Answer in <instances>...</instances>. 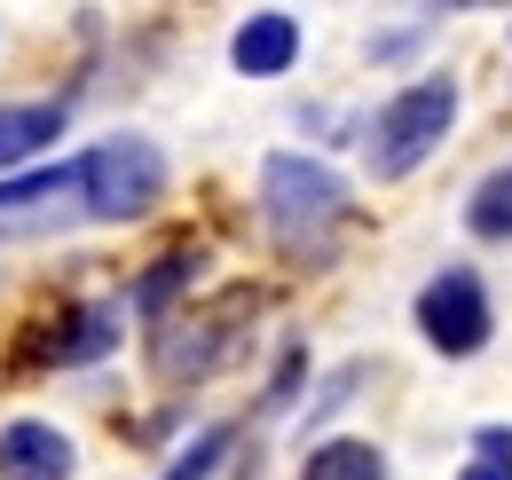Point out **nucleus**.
I'll use <instances>...</instances> for the list:
<instances>
[{
    "label": "nucleus",
    "mask_w": 512,
    "mask_h": 480,
    "mask_svg": "<svg viewBox=\"0 0 512 480\" xmlns=\"http://www.w3.org/2000/svg\"><path fill=\"white\" fill-rule=\"evenodd\" d=\"M260 221H268V237L284 244V260L323 268L339 229L355 221V205H347V181L331 174L323 158H308V150H268L260 158Z\"/></svg>",
    "instance_id": "f257e3e1"
},
{
    "label": "nucleus",
    "mask_w": 512,
    "mask_h": 480,
    "mask_svg": "<svg viewBox=\"0 0 512 480\" xmlns=\"http://www.w3.org/2000/svg\"><path fill=\"white\" fill-rule=\"evenodd\" d=\"M253 323H260V292L253 284H221L213 300L174 307V315L150 331V370H158L166 386H205L213 370L245 362Z\"/></svg>",
    "instance_id": "f03ea898"
},
{
    "label": "nucleus",
    "mask_w": 512,
    "mask_h": 480,
    "mask_svg": "<svg viewBox=\"0 0 512 480\" xmlns=\"http://www.w3.org/2000/svg\"><path fill=\"white\" fill-rule=\"evenodd\" d=\"M457 103H465V87H457L449 71H426V79L394 87V95L379 103V119H371V134H363V166H371V181H410V174H418V166L449 142Z\"/></svg>",
    "instance_id": "7ed1b4c3"
},
{
    "label": "nucleus",
    "mask_w": 512,
    "mask_h": 480,
    "mask_svg": "<svg viewBox=\"0 0 512 480\" xmlns=\"http://www.w3.org/2000/svg\"><path fill=\"white\" fill-rule=\"evenodd\" d=\"M79 213L87 221H142L166 197V150L150 134H111L95 150H79Z\"/></svg>",
    "instance_id": "20e7f679"
},
{
    "label": "nucleus",
    "mask_w": 512,
    "mask_h": 480,
    "mask_svg": "<svg viewBox=\"0 0 512 480\" xmlns=\"http://www.w3.org/2000/svg\"><path fill=\"white\" fill-rule=\"evenodd\" d=\"M489 331H497V307H489V284L465 268V260H442L434 276H426V292H418V339L434 347V355L465 362L489 347Z\"/></svg>",
    "instance_id": "39448f33"
},
{
    "label": "nucleus",
    "mask_w": 512,
    "mask_h": 480,
    "mask_svg": "<svg viewBox=\"0 0 512 480\" xmlns=\"http://www.w3.org/2000/svg\"><path fill=\"white\" fill-rule=\"evenodd\" d=\"M111 347H119V315L103 300H64L56 315L32 323L24 362H40V370H79V362H103Z\"/></svg>",
    "instance_id": "423d86ee"
},
{
    "label": "nucleus",
    "mask_w": 512,
    "mask_h": 480,
    "mask_svg": "<svg viewBox=\"0 0 512 480\" xmlns=\"http://www.w3.org/2000/svg\"><path fill=\"white\" fill-rule=\"evenodd\" d=\"M71 473H79V449H71L64 425H48V418L0 425V480H71Z\"/></svg>",
    "instance_id": "0eeeda50"
},
{
    "label": "nucleus",
    "mask_w": 512,
    "mask_h": 480,
    "mask_svg": "<svg viewBox=\"0 0 512 480\" xmlns=\"http://www.w3.org/2000/svg\"><path fill=\"white\" fill-rule=\"evenodd\" d=\"M229 63H237L245 79H284V71L300 63V16H284V8L245 16V24L229 32Z\"/></svg>",
    "instance_id": "6e6552de"
},
{
    "label": "nucleus",
    "mask_w": 512,
    "mask_h": 480,
    "mask_svg": "<svg viewBox=\"0 0 512 480\" xmlns=\"http://www.w3.org/2000/svg\"><path fill=\"white\" fill-rule=\"evenodd\" d=\"M71 103H0V174H24L48 142H64Z\"/></svg>",
    "instance_id": "1a4fd4ad"
},
{
    "label": "nucleus",
    "mask_w": 512,
    "mask_h": 480,
    "mask_svg": "<svg viewBox=\"0 0 512 480\" xmlns=\"http://www.w3.org/2000/svg\"><path fill=\"white\" fill-rule=\"evenodd\" d=\"M197 268H205V244H174V252H158V260L134 276V292H127L134 315H142V323H166V315H174V300L197 284Z\"/></svg>",
    "instance_id": "9d476101"
},
{
    "label": "nucleus",
    "mask_w": 512,
    "mask_h": 480,
    "mask_svg": "<svg viewBox=\"0 0 512 480\" xmlns=\"http://www.w3.org/2000/svg\"><path fill=\"white\" fill-rule=\"evenodd\" d=\"M300 480H386V449H371V441H316Z\"/></svg>",
    "instance_id": "9b49d317"
},
{
    "label": "nucleus",
    "mask_w": 512,
    "mask_h": 480,
    "mask_svg": "<svg viewBox=\"0 0 512 480\" xmlns=\"http://www.w3.org/2000/svg\"><path fill=\"white\" fill-rule=\"evenodd\" d=\"M465 229L512 244V166H497V174L473 181V197H465Z\"/></svg>",
    "instance_id": "f8f14e48"
},
{
    "label": "nucleus",
    "mask_w": 512,
    "mask_h": 480,
    "mask_svg": "<svg viewBox=\"0 0 512 480\" xmlns=\"http://www.w3.org/2000/svg\"><path fill=\"white\" fill-rule=\"evenodd\" d=\"M229 449H237V425H205V433H197L190 449H174V465H166L158 480H213Z\"/></svg>",
    "instance_id": "ddd939ff"
},
{
    "label": "nucleus",
    "mask_w": 512,
    "mask_h": 480,
    "mask_svg": "<svg viewBox=\"0 0 512 480\" xmlns=\"http://www.w3.org/2000/svg\"><path fill=\"white\" fill-rule=\"evenodd\" d=\"M457 480H512V425H481L473 433V465Z\"/></svg>",
    "instance_id": "4468645a"
},
{
    "label": "nucleus",
    "mask_w": 512,
    "mask_h": 480,
    "mask_svg": "<svg viewBox=\"0 0 512 480\" xmlns=\"http://www.w3.org/2000/svg\"><path fill=\"white\" fill-rule=\"evenodd\" d=\"M355 386H363V362H347V370H331V378L316 386V402H308V425H323L331 410H347V402H355Z\"/></svg>",
    "instance_id": "2eb2a0df"
},
{
    "label": "nucleus",
    "mask_w": 512,
    "mask_h": 480,
    "mask_svg": "<svg viewBox=\"0 0 512 480\" xmlns=\"http://www.w3.org/2000/svg\"><path fill=\"white\" fill-rule=\"evenodd\" d=\"M292 402H300V355H284V362H276V378H268V394H260V410H268V418H284Z\"/></svg>",
    "instance_id": "dca6fc26"
}]
</instances>
